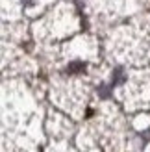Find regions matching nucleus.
Returning a JSON list of instances; mask_svg holds the SVG:
<instances>
[{
    "instance_id": "nucleus-1",
    "label": "nucleus",
    "mask_w": 150,
    "mask_h": 152,
    "mask_svg": "<svg viewBox=\"0 0 150 152\" xmlns=\"http://www.w3.org/2000/svg\"><path fill=\"white\" fill-rule=\"evenodd\" d=\"M82 71H84V65L82 63H72L69 67V72H82Z\"/></svg>"
}]
</instances>
